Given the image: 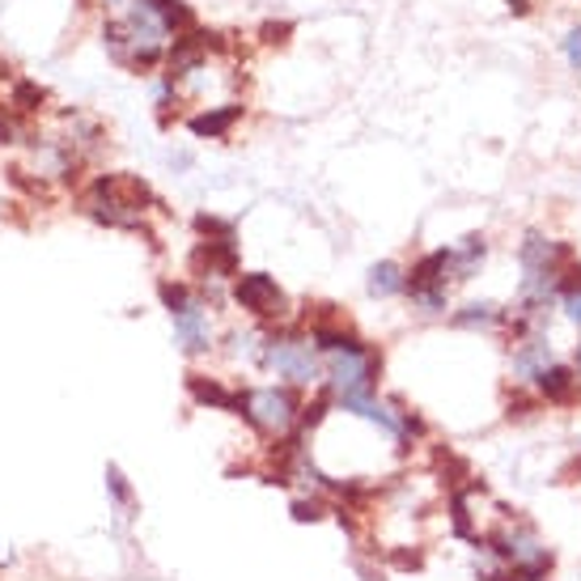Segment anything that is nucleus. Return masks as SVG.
Listing matches in <instances>:
<instances>
[{
	"label": "nucleus",
	"instance_id": "12",
	"mask_svg": "<svg viewBox=\"0 0 581 581\" xmlns=\"http://www.w3.org/2000/svg\"><path fill=\"white\" fill-rule=\"evenodd\" d=\"M192 399L195 403H208V408H221V412H242V395L230 387H221V383H213V378H199L192 374Z\"/></svg>",
	"mask_w": 581,
	"mask_h": 581
},
{
	"label": "nucleus",
	"instance_id": "14",
	"mask_svg": "<svg viewBox=\"0 0 581 581\" xmlns=\"http://www.w3.org/2000/svg\"><path fill=\"white\" fill-rule=\"evenodd\" d=\"M242 116V107H221V111H204V116L192 119L195 136H226L233 123Z\"/></svg>",
	"mask_w": 581,
	"mask_h": 581
},
{
	"label": "nucleus",
	"instance_id": "19",
	"mask_svg": "<svg viewBox=\"0 0 581 581\" xmlns=\"http://www.w3.org/2000/svg\"><path fill=\"white\" fill-rule=\"evenodd\" d=\"M107 488H111V497H116L123 509L132 505V488L123 484V475H119V467H107Z\"/></svg>",
	"mask_w": 581,
	"mask_h": 581
},
{
	"label": "nucleus",
	"instance_id": "23",
	"mask_svg": "<svg viewBox=\"0 0 581 581\" xmlns=\"http://www.w3.org/2000/svg\"><path fill=\"white\" fill-rule=\"evenodd\" d=\"M509 9H513V13H526V9H531V0H509Z\"/></svg>",
	"mask_w": 581,
	"mask_h": 581
},
{
	"label": "nucleus",
	"instance_id": "24",
	"mask_svg": "<svg viewBox=\"0 0 581 581\" xmlns=\"http://www.w3.org/2000/svg\"><path fill=\"white\" fill-rule=\"evenodd\" d=\"M107 4H123V0H107Z\"/></svg>",
	"mask_w": 581,
	"mask_h": 581
},
{
	"label": "nucleus",
	"instance_id": "21",
	"mask_svg": "<svg viewBox=\"0 0 581 581\" xmlns=\"http://www.w3.org/2000/svg\"><path fill=\"white\" fill-rule=\"evenodd\" d=\"M293 518H298V522H314V518H323V501H293Z\"/></svg>",
	"mask_w": 581,
	"mask_h": 581
},
{
	"label": "nucleus",
	"instance_id": "3",
	"mask_svg": "<svg viewBox=\"0 0 581 581\" xmlns=\"http://www.w3.org/2000/svg\"><path fill=\"white\" fill-rule=\"evenodd\" d=\"M166 35H170V31L157 22L141 0H136V9H132V17H128V22H111V26H107V43H111V51H116L119 60L136 64V69H149L157 56H161Z\"/></svg>",
	"mask_w": 581,
	"mask_h": 581
},
{
	"label": "nucleus",
	"instance_id": "2",
	"mask_svg": "<svg viewBox=\"0 0 581 581\" xmlns=\"http://www.w3.org/2000/svg\"><path fill=\"white\" fill-rule=\"evenodd\" d=\"M149 199V187L136 183V179H119V174H107L94 183L89 192V213L116 230H141L145 226V204Z\"/></svg>",
	"mask_w": 581,
	"mask_h": 581
},
{
	"label": "nucleus",
	"instance_id": "9",
	"mask_svg": "<svg viewBox=\"0 0 581 581\" xmlns=\"http://www.w3.org/2000/svg\"><path fill=\"white\" fill-rule=\"evenodd\" d=\"M547 365H552V344L547 340L531 336V340L513 344V374H518V383H535Z\"/></svg>",
	"mask_w": 581,
	"mask_h": 581
},
{
	"label": "nucleus",
	"instance_id": "10",
	"mask_svg": "<svg viewBox=\"0 0 581 581\" xmlns=\"http://www.w3.org/2000/svg\"><path fill=\"white\" fill-rule=\"evenodd\" d=\"M535 387H540V399H547V403H569L578 395V370L552 361L540 378H535Z\"/></svg>",
	"mask_w": 581,
	"mask_h": 581
},
{
	"label": "nucleus",
	"instance_id": "13",
	"mask_svg": "<svg viewBox=\"0 0 581 581\" xmlns=\"http://www.w3.org/2000/svg\"><path fill=\"white\" fill-rule=\"evenodd\" d=\"M141 4L154 13L170 35H179V31H187V26H192V9H187L183 0H141Z\"/></svg>",
	"mask_w": 581,
	"mask_h": 581
},
{
	"label": "nucleus",
	"instance_id": "6",
	"mask_svg": "<svg viewBox=\"0 0 581 581\" xmlns=\"http://www.w3.org/2000/svg\"><path fill=\"white\" fill-rule=\"evenodd\" d=\"M233 302L242 306V311H251L255 318H285V293H280V285L264 276V271H251V276H238V285H233Z\"/></svg>",
	"mask_w": 581,
	"mask_h": 581
},
{
	"label": "nucleus",
	"instance_id": "5",
	"mask_svg": "<svg viewBox=\"0 0 581 581\" xmlns=\"http://www.w3.org/2000/svg\"><path fill=\"white\" fill-rule=\"evenodd\" d=\"M259 361L276 370L280 378H289L293 387H311L318 383V352H314L311 340H302V336H271L264 340V349H259Z\"/></svg>",
	"mask_w": 581,
	"mask_h": 581
},
{
	"label": "nucleus",
	"instance_id": "8",
	"mask_svg": "<svg viewBox=\"0 0 581 581\" xmlns=\"http://www.w3.org/2000/svg\"><path fill=\"white\" fill-rule=\"evenodd\" d=\"M565 259H569L565 242H552L543 233H526V242H522V271H556L560 276Z\"/></svg>",
	"mask_w": 581,
	"mask_h": 581
},
{
	"label": "nucleus",
	"instance_id": "22",
	"mask_svg": "<svg viewBox=\"0 0 581 581\" xmlns=\"http://www.w3.org/2000/svg\"><path fill=\"white\" fill-rule=\"evenodd\" d=\"M565 56H569V64H573V69H581V26L569 31V39H565Z\"/></svg>",
	"mask_w": 581,
	"mask_h": 581
},
{
	"label": "nucleus",
	"instance_id": "1",
	"mask_svg": "<svg viewBox=\"0 0 581 581\" xmlns=\"http://www.w3.org/2000/svg\"><path fill=\"white\" fill-rule=\"evenodd\" d=\"M327 356V390L340 399V408L352 399H370L378 387V370H383V356L374 349H365L361 340H352L349 349L323 352Z\"/></svg>",
	"mask_w": 581,
	"mask_h": 581
},
{
	"label": "nucleus",
	"instance_id": "4",
	"mask_svg": "<svg viewBox=\"0 0 581 581\" xmlns=\"http://www.w3.org/2000/svg\"><path fill=\"white\" fill-rule=\"evenodd\" d=\"M238 416H246L264 437H285L289 428L298 425L302 412H298V399L285 387H255L242 390V412Z\"/></svg>",
	"mask_w": 581,
	"mask_h": 581
},
{
	"label": "nucleus",
	"instance_id": "11",
	"mask_svg": "<svg viewBox=\"0 0 581 581\" xmlns=\"http://www.w3.org/2000/svg\"><path fill=\"white\" fill-rule=\"evenodd\" d=\"M484 255H488V242L480 233H467L463 242L450 251V280H471L475 268L484 264Z\"/></svg>",
	"mask_w": 581,
	"mask_h": 581
},
{
	"label": "nucleus",
	"instance_id": "17",
	"mask_svg": "<svg viewBox=\"0 0 581 581\" xmlns=\"http://www.w3.org/2000/svg\"><path fill=\"white\" fill-rule=\"evenodd\" d=\"M560 302H565V314L581 327V271H573V280L560 285Z\"/></svg>",
	"mask_w": 581,
	"mask_h": 581
},
{
	"label": "nucleus",
	"instance_id": "16",
	"mask_svg": "<svg viewBox=\"0 0 581 581\" xmlns=\"http://www.w3.org/2000/svg\"><path fill=\"white\" fill-rule=\"evenodd\" d=\"M455 323H459V327H501L505 311L501 306H493V302H475V306H463V311L455 314Z\"/></svg>",
	"mask_w": 581,
	"mask_h": 581
},
{
	"label": "nucleus",
	"instance_id": "20",
	"mask_svg": "<svg viewBox=\"0 0 581 581\" xmlns=\"http://www.w3.org/2000/svg\"><path fill=\"white\" fill-rule=\"evenodd\" d=\"M161 302H166L170 314H174L179 306H187V302H192V293H187L183 285H161Z\"/></svg>",
	"mask_w": 581,
	"mask_h": 581
},
{
	"label": "nucleus",
	"instance_id": "15",
	"mask_svg": "<svg viewBox=\"0 0 581 581\" xmlns=\"http://www.w3.org/2000/svg\"><path fill=\"white\" fill-rule=\"evenodd\" d=\"M403 289H408V276H403L399 264H378V268L370 271V293L374 298H395Z\"/></svg>",
	"mask_w": 581,
	"mask_h": 581
},
{
	"label": "nucleus",
	"instance_id": "7",
	"mask_svg": "<svg viewBox=\"0 0 581 581\" xmlns=\"http://www.w3.org/2000/svg\"><path fill=\"white\" fill-rule=\"evenodd\" d=\"M174 331H179V344L187 352H208L213 349V323H208V311L199 302H187L174 311Z\"/></svg>",
	"mask_w": 581,
	"mask_h": 581
},
{
	"label": "nucleus",
	"instance_id": "18",
	"mask_svg": "<svg viewBox=\"0 0 581 581\" xmlns=\"http://www.w3.org/2000/svg\"><path fill=\"white\" fill-rule=\"evenodd\" d=\"M13 102H22V111H35L43 102V89L39 85H31V81H22V85L13 89Z\"/></svg>",
	"mask_w": 581,
	"mask_h": 581
}]
</instances>
